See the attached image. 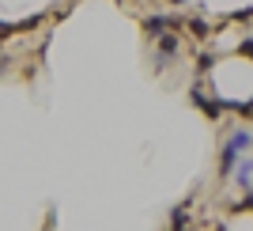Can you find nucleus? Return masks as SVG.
<instances>
[{
    "label": "nucleus",
    "instance_id": "0eeeda50",
    "mask_svg": "<svg viewBox=\"0 0 253 231\" xmlns=\"http://www.w3.org/2000/svg\"><path fill=\"white\" fill-rule=\"evenodd\" d=\"M189 31L197 34V38H208V23L204 19H189Z\"/></svg>",
    "mask_w": 253,
    "mask_h": 231
},
{
    "label": "nucleus",
    "instance_id": "39448f33",
    "mask_svg": "<svg viewBox=\"0 0 253 231\" xmlns=\"http://www.w3.org/2000/svg\"><path fill=\"white\" fill-rule=\"evenodd\" d=\"M170 231H189V205H178L170 212Z\"/></svg>",
    "mask_w": 253,
    "mask_h": 231
},
{
    "label": "nucleus",
    "instance_id": "7ed1b4c3",
    "mask_svg": "<svg viewBox=\"0 0 253 231\" xmlns=\"http://www.w3.org/2000/svg\"><path fill=\"white\" fill-rule=\"evenodd\" d=\"M144 31H148L151 38H155V34H163V31H181V19H178V15H148Z\"/></svg>",
    "mask_w": 253,
    "mask_h": 231
},
{
    "label": "nucleus",
    "instance_id": "f257e3e1",
    "mask_svg": "<svg viewBox=\"0 0 253 231\" xmlns=\"http://www.w3.org/2000/svg\"><path fill=\"white\" fill-rule=\"evenodd\" d=\"M250 152V129H234L231 137H227V144H223V152H219V174H234V163Z\"/></svg>",
    "mask_w": 253,
    "mask_h": 231
},
{
    "label": "nucleus",
    "instance_id": "20e7f679",
    "mask_svg": "<svg viewBox=\"0 0 253 231\" xmlns=\"http://www.w3.org/2000/svg\"><path fill=\"white\" fill-rule=\"evenodd\" d=\"M193 106H197L201 114H208L211 121H215V117L223 114V103H215V99H208V95H204V91H193Z\"/></svg>",
    "mask_w": 253,
    "mask_h": 231
},
{
    "label": "nucleus",
    "instance_id": "f03ea898",
    "mask_svg": "<svg viewBox=\"0 0 253 231\" xmlns=\"http://www.w3.org/2000/svg\"><path fill=\"white\" fill-rule=\"evenodd\" d=\"M159 38V53H155V68L163 72L174 57L181 53V42H178V31H163V34H155Z\"/></svg>",
    "mask_w": 253,
    "mask_h": 231
},
{
    "label": "nucleus",
    "instance_id": "6e6552de",
    "mask_svg": "<svg viewBox=\"0 0 253 231\" xmlns=\"http://www.w3.org/2000/svg\"><path fill=\"white\" fill-rule=\"evenodd\" d=\"M215 231H227V224H215Z\"/></svg>",
    "mask_w": 253,
    "mask_h": 231
},
{
    "label": "nucleus",
    "instance_id": "1a4fd4ad",
    "mask_svg": "<svg viewBox=\"0 0 253 231\" xmlns=\"http://www.w3.org/2000/svg\"><path fill=\"white\" fill-rule=\"evenodd\" d=\"M174 4H185V0H174Z\"/></svg>",
    "mask_w": 253,
    "mask_h": 231
},
{
    "label": "nucleus",
    "instance_id": "423d86ee",
    "mask_svg": "<svg viewBox=\"0 0 253 231\" xmlns=\"http://www.w3.org/2000/svg\"><path fill=\"white\" fill-rule=\"evenodd\" d=\"M208 68H215V57H211V53H201V57H197V72H208Z\"/></svg>",
    "mask_w": 253,
    "mask_h": 231
}]
</instances>
